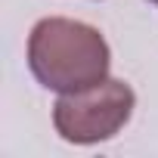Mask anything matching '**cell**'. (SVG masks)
<instances>
[{"label":"cell","mask_w":158,"mask_h":158,"mask_svg":"<svg viewBox=\"0 0 158 158\" xmlns=\"http://www.w3.org/2000/svg\"><path fill=\"white\" fill-rule=\"evenodd\" d=\"M112 53L99 28L50 16L28 34V68L37 84L56 93H74L109 77Z\"/></svg>","instance_id":"1"},{"label":"cell","mask_w":158,"mask_h":158,"mask_svg":"<svg viewBox=\"0 0 158 158\" xmlns=\"http://www.w3.org/2000/svg\"><path fill=\"white\" fill-rule=\"evenodd\" d=\"M136 96L130 84L118 81V77H106V81L62 93L53 106V127L65 143L74 146H93L112 139L133 115Z\"/></svg>","instance_id":"2"},{"label":"cell","mask_w":158,"mask_h":158,"mask_svg":"<svg viewBox=\"0 0 158 158\" xmlns=\"http://www.w3.org/2000/svg\"><path fill=\"white\" fill-rule=\"evenodd\" d=\"M152 3H158V0H152Z\"/></svg>","instance_id":"3"}]
</instances>
